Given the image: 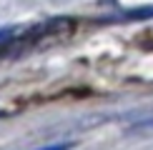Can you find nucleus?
Here are the masks:
<instances>
[{"instance_id":"3","label":"nucleus","mask_w":153,"mask_h":150,"mask_svg":"<svg viewBox=\"0 0 153 150\" xmlns=\"http://www.w3.org/2000/svg\"><path fill=\"white\" fill-rule=\"evenodd\" d=\"M73 143H55V145H45V148H38V150H71Z\"/></svg>"},{"instance_id":"1","label":"nucleus","mask_w":153,"mask_h":150,"mask_svg":"<svg viewBox=\"0 0 153 150\" xmlns=\"http://www.w3.org/2000/svg\"><path fill=\"white\" fill-rule=\"evenodd\" d=\"M20 28L23 25H3V28H0V58H10L13 43H15Z\"/></svg>"},{"instance_id":"2","label":"nucleus","mask_w":153,"mask_h":150,"mask_svg":"<svg viewBox=\"0 0 153 150\" xmlns=\"http://www.w3.org/2000/svg\"><path fill=\"white\" fill-rule=\"evenodd\" d=\"M123 18L128 20H141V18H153V5H146V8H138V10H126Z\"/></svg>"}]
</instances>
